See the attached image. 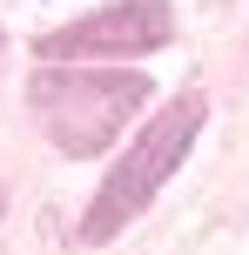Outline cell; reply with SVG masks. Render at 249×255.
<instances>
[{
	"instance_id": "obj_1",
	"label": "cell",
	"mask_w": 249,
	"mask_h": 255,
	"mask_svg": "<svg viewBox=\"0 0 249 255\" xmlns=\"http://www.w3.org/2000/svg\"><path fill=\"white\" fill-rule=\"evenodd\" d=\"M202 121H209V101H202V94H182V101L162 108V115L148 121L142 134H135V148L121 154L115 168H108V181L94 188L88 215H81V242H94V249L115 242V235L128 229V222L142 215L148 202H155V188L189 161V148H196Z\"/></svg>"
},
{
	"instance_id": "obj_2",
	"label": "cell",
	"mask_w": 249,
	"mask_h": 255,
	"mask_svg": "<svg viewBox=\"0 0 249 255\" xmlns=\"http://www.w3.org/2000/svg\"><path fill=\"white\" fill-rule=\"evenodd\" d=\"M148 101L142 74H40L34 81V108L54 128L61 154H94L135 121V108Z\"/></svg>"
},
{
	"instance_id": "obj_3",
	"label": "cell",
	"mask_w": 249,
	"mask_h": 255,
	"mask_svg": "<svg viewBox=\"0 0 249 255\" xmlns=\"http://www.w3.org/2000/svg\"><path fill=\"white\" fill-rule=\"evenodd\" d=\"M175 27H169V7H108L94 20H74L61 34L40 40V61H94V54H142V47H162Z\"/></svg>"
}]
</instances>
